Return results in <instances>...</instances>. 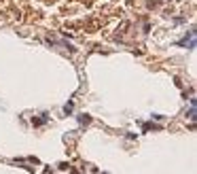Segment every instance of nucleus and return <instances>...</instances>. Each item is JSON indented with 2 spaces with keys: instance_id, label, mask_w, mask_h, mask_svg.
I'll use <instances>...</instances> for the list:
<instances>
[{
  "instance_id": "obj_1",
  "label": "nucleus",
  "mask_w": 197,
  "mask_h": 174,
  "mask_svg": "<svg viewBox=\"0 0 197 174\" xmlns=\"http://www.w3.org/2000/svg\"><path fill=\"white\" fill-rule=\"evenodd\" d=\"M189 119L195 121V100H191V111H189Z\"/></svg>"
}]
</instances>
